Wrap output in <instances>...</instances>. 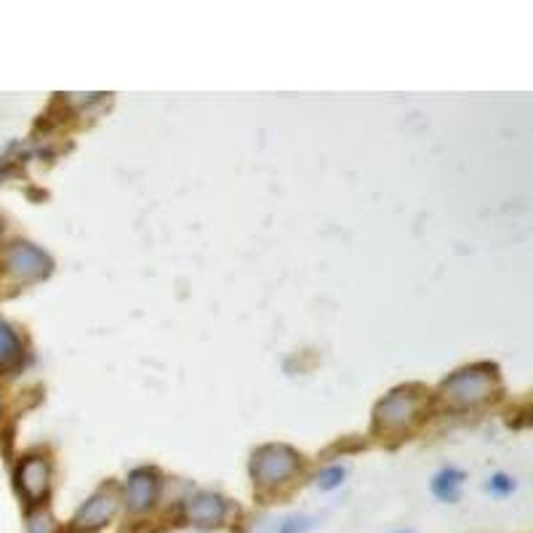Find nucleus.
Segmentation results:
<instances>
[{
    "label": "nucleus",
    "mask_w": 533,
    "mask_h": 533,
    "mask_svg": "<svg viewBox=\"0 0 533 533\" xmlns=\"http://www.w3.org/2000/svg\"><path fill=\"white\" fill-rule=\"evenodd\" d=\"M491 392H494V376L488 374V368H464L443 382V398L454 408L478 406L491 398Z\"/></svg>",
    "instance_id": "obj_1"
},
{
    "label": "nucleus",
    "mask_w": 533,
    "mask_h": 533,
    "mask_svg": "<svg viewBox=\"0 0 533 533\" xmlns=\"http://www.w3.org/2000/svg\"><path fill=\"white\" fill-rule=\"evenodd\" d=\"M299 467V456L288 446H264L254 454L251 475L259 486H278L286 483Z\"/></svg>",
    "instance_id": "obj_2"
},
{
    "label": "nucleus",
    "mask_w": 533,
    "mask_h": 533,
    "mask_svg": "<svg viewBox=\"0 0 533 533\" xmlns=\"http://www.w3.org/2000/svg\"><path fill=\"white\" fill-rule=\"evenodd\" d=\"M6 270L11 278L16 280H40L46 278L54 262L46 251H40L38 246L32 243H14V246L6 251Z\"/></svg>",
    "instance_id": "obj_3"
},
{
    "label": "nucleus",
    "mask_w": 533,
    "mask_h": 533,
    "mask_svg": "<svg viewBox=\"0 0 533 533\" xmlns=\"http://www.w3.org/2000/svg\"><path fill=\"white\" fill-rule=\"evenodd\" d=\"M416 411H419V398L411 390L392 392L390 398H384L376 408V422L384 430H403L414 422Z\"/></svg>",
    "instance_id": "obj_4"
},
{
    "label": "nucleus",
    "mask_w": 533,
    "mask_h": 533,
    "mask_svg": "<svg viewBox=\"0 0 533 533\" xmlns=\"http://www.w3.org/2000/svg\"><path fill=\"white\" fill-rule=\"evenodd\" d=\"M224 515H227V502L222 496L211 494V491H200V494L190 496L187 504H184V518L198 528L219 526Z\"/></svg>",
    "instance_id": "obj_5"
},
{
    "label": "nucleus",
    "mask_w": 533,
    "mask_h": 533,
    "mask_svg": "<svg viewBox=\"0 0 533 533\" xmlns=\"http://www.w3.org/2000/svg\"><path fill=\"white\" fill-rule=\"evenodd\" d=\"M158 488H160L158 472L147 470V467L134 470L128 475L126 483V507L131 512L150 510L152 504H155V499H158Z\"/></svg>",
    "instance_id": "obj_6"
},
{
    "label": "nucleus",
    "mask_w": 533,
    "mask_h": 533,
    "mask_svg": "<svg viewBox=\"0 0 533 533\" xmlns=\"http://www.w3.org/2000/svg\"><path fill=\"white\" fill-rule=\"evenodd\" d=\"M118 512V496L112 491H99L88 499L80 512L75 515V528L78 531H96V528L107 526V520Z\"/></svg>",
    "instance_id": "obj_7"
},
{
    "label": "nucleus",
    "mask_w": 533,
    "mask_h": 533,
    "mask_svg": "<svg viewBox=\"0 0 533 533\" xmlns=\"http://www.w3.org/2000/svg\"><path fill=\"white\" fill-rule=\"evenodd\" d=\"M48 464L46 459H40V456H30V459H24L19 464V470H16V483L22 488V494L30 499V502H40L48 491Z\"/></svg>",
    "instance_id": "obj_8"
},
{
    "label": "nucleus",
    "mask_w": 533,
    "mask_h": 533,
    "mask_svg": "<svg viewBox=\"0 0 533 533\" xmlns=\"http://www.w3.org/2000/svg\"><path fill=\"white\" fill-rule=\"evenodd\" d=\"M312 528V520L304 515H283V518H264L256 533H307Z\"/></svg>",
    "instance_id": "obj_9"
},
{
    "label": "nucleus",
    "mask_w": 533,
    "mask_h": 533,
    "mask_svg": "<svg viewBox=\"0 0 533 533\" xmlns=\"http://www.w3.org/2000/svg\"><path fill=\"white\" fill-rule=\"evenodd\" d=\"M464 483V475L454 467H446V470H440L432 480V494L443 499V502H456L459 499V488Z\"/></svg>",
    "instance_id": "obj_10"
},
{
    "label": "nucleus",
    "mask_w": 533,
    "mask_h": 533,
    "mask_svg": "<svg viewBox=\"0 0 533 533\" xmlns=\"http://www.w3.org/2000/svg\"><path fill=\"white\" fill-rule=\"evenodd\" d=\"M19 339H16L14 328L8 326L6 320H0V363H11L19 355Z\"/></svg>",
    "instance_id": "obj_11"
},
{
    "label": "nucleus",
    "mask_w": 533,
    "mask_h": 533,
    "mask_svg": "<svg viewBox=\"0 0 533 533\" xmlns=\"http://www.w3.org/2000/svg\"><path fill=\"white\" fill-rule=\"evenodd\" d=\"M315 480H318V488H323V491H331V488L342 486L344 467H331V470H323Z\"/></svg>",
    "instance_id": "obj_12"
},
{
    "label": "nucleus",
    "mask_w": 533,
    "mask_h": 533,
    "mask_svg": "<svg viewBox=\"0 0 533 533\" xmlns=\"http://www.w3.org/2000/svg\"><path fill=\"white\" fill-rule=\"evenodd\" d=\"M27 533H54V518L48 512H38L32 515L30 526H27Z\"/></svg>",
    "instance_id": "obj_13"
},
{
    "label": "nucleus",
    "mask_w": 533,
    "mask_h": 533,
    "mask_svg": "<svg viewBox=\"0 0 533 533\" xmlns=\"http://www.w3.org/2000/svg\"><path fill=\"white\" fill-rule=\"evenodd\" d=\"M512 488H515V480L507 478V475H494L491 483H488V491H494V494H499V496H507Z\"/></svg>",
    "instance_id": "obj_14"
}]
</instances>
